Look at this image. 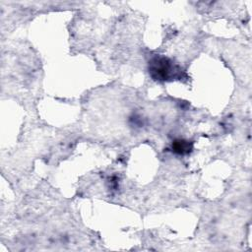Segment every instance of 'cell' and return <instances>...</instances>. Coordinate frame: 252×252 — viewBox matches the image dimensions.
Instances as JSON below:
<instances>
[{"instance_id": "cell-1", "label": "cell", "mask_w": 252, "mask_h": 252, "mask_svg": "<svg viewBox=\"0 0 252 252\" xmlns=\"http://www.w3.org/2000/svg\"><path fill=\"white\" fill-rule=\"evenodd\" d=\"M149 70L151 76L155 80L159 81H165L169 80L174 76L176 73V69L173 65V63L165 57L158 56L151 60L149 65Z\"/></svg>"}, {"instance_id": "cell-2", "label": "cell", "mask_w": 252, "mask_h": 252, "mask_svg": "<svg viewBox=\"0 0 252 252\" xmlns=\"http://www.w3.org/2000/svg\"><path fill=\"white\" fill-rule=\"evenodd\" d=\"M173 149L175 152H177L179 154H185L190 151L191 146L189 145V143L187 141L178 140V141H175V143L173 144Z\"/></svg>"}]
</instances>
